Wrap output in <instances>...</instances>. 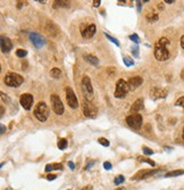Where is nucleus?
<instances>
[{
    "instance_id": "f257e3e1",
    "label": "nucleus",
    "mask_w": 184,
    "mask_h": 190,
    "mask_svg": "<svg viewBox=\"0 0 184 190\" xmlns=\"http://www.w3.org/2000/svg\"><path fill=\"white\" fill-rule=\"evenodd\" d=\"M169 43H171V41L168 40L167 38H165V37L160 38L156 42L154 54H155V57H156L157 60L165 62V60H167L169 58V50L167 49V46Z\"/></svg>"
},
{
    "instance_id": "f03ea898",
    "label": "nucleus",
    "mask_w": 184,
    "mask_h": 190,
    "mask_svg": "<svg viewBox=\"0 0 184 190\" xmlns=\"http://www.w3.org/2000/svg\"><path fill=\"white\" fill-rule=\"evenodd\" d=\"M34 116L39 120L40 122H46L49 117V114H50V110H49V107L47 106V104L44 101H40L37 104V106L34 107Z\"/></svg>"
},
{
    "instance_id": "7ed1b4c3",
    "label": "nucleus",
    "mask_w": 184,
    "mask_h": 190,
    "mask_svg": "<svg viewBox=\"0 0 184 190\" xmlns=\"http://www.w3.org/2000/svg\"><path fill=\"white\" fill-rule=\"evenodd\" d=\"M24 81L23 76L17 74V73H14V72H9L6 74L5 76V84L10 87V88H17L19 87Z\"/></svg>"
},
{
    "instance_id": "20e7f679",
    "label": "nucleus",
    "mask_w": 184,
    "mask_h": 190,
    "mask_svg": "<svg viewBox=\"0 0 184 190\" xmlns=\"http://www.w3.org/2000/svg\"><path fill=\"white\" fill-rule=\"evenodd\" d=\"M131 89H130V85H129V82L125 81L124 79H119L117 83H116V89H115V97L116 98H119V99H122V98H124V97H126V95L129 94V91H130Z\"/></svg>"
},
{
    "instance_id": "39448f33",
    "label": "nucleus",
    "mask_w": 184,
    "mask_h": 190,
    "mask_svg": "<svg viewBox=\"0 0 184 190\" xmlns=\"http://www.w3.org/2000/svg\"><path fill=\"white\" fill-rule=\"evenodd\" d=\"M82 108H83V114L85 117L89 119H95L97 114H98V108L95 107L94 104H92L90 100L84 99L83 104H82Z\"/></svg>"
},
{
    "instance_id": "423d86ee",
    "label": "nucleus",
    "mask_w": 184,
    "mask_h": 190,
    "mask_svg": "<svg viewBox=\"0 0 184 190\" xmlns=\"http://www.w3.org/2000/svg\"><path fill=\"white\" fill-rule=\"evenodd\" d=\"M81 85H82V90H83V94L85 96V98H88V100L92 99L93 98V87H92L90 78L83 76V79L81 81Z\"/></svg>"
},
{
    "instance_id": "0eeeda50",
    "label": "nucleus",
    "mask_w": 184,
    "mask_h": 190,
    "mask_svg": "<svg viewBox=\"0 0 184 190\" xmlns=\"http://www.w3.org/2000/svg\"><path fill=\"white\" fill-rule=\"evenodd\" d=\"M50 101H51V108L57 114V115H63L65 112V107L64 104L62 103V99L57 95L50 96Z\"/></svg>"
},
{
    "instance_id": "6e6552de",
    "label": "nucleus",
    "mask_w": 184,
    "mask_h": 190,
    "mask_svg": "<svg viewBox=\"0 0 184 190\" xmlns=\"http://www.w3.org/2000/svg\"><path fill=\"white\" fill-rule=\"evenodd\" d=\"M142 116L140 114H131L126 117V123L127 125L134 129V130H140L141 129V125H142Z\"/></svg>"
},
{
    "instance_id": "1a4fd4ad",
    "label": "nucleus",
    "mask_w": 184,
    "mask_h": 190,
    "mask_svg": "<svg viewBox=\"0 0 184 190\" xmlns=\"http://www.w3.org/2000/svg\"><path fill=\"white\" fill-rule=\"evenodd\" d=\"M65 92H66V100H67V104L71 108L75 109L79 107V101H77V98L74 94L73 89L69 88V87H66L65 88Z\"/></svg>"
},
{
    "instance_id": "9d476101",
    "label": "nucleus",
    "mask_w": 184,
    "mask_h": 190,
    "mask_svg": "<svg viewBox=\"0 0 184 190\" xmlns=\"http://www.w3.org/2000/svg\"><path fill=\"white\" fill-rule=\"evenodd\" d=\"M28 39L33 43V46L35 48H38V49L42 48L46 44V39L42 35H40L39 33H37V32H30L28 33Z\"/></svg>"
},
{
    "instance_id": "9b49d317",
    "label": "nucleus",
    "mask_w": 184,
    "mask_h": 190,
    "mask_svg": "<svg viewBox=\"0 0 184 190\" xmlns=\"http://www.w3.org/2000/svg\"><path fill=\"white\" fill-rule=\"evenodd\" d=\"M33 101H34V98L31 94H23L19 98V103H21L22 107L24 109H26V110H30L32 108Z\"/></svg>"
},
{
    "instance_id": "f8f14e48",
    "label": "nucleus",
    "mask_w": 184,
    "mask_h": 190,
    "mask_svg": "<svg viewBox=\"0 0 184 190\" xmlns=\"http://www.w3.org/2000/svg\"><path fill=\"white\" fill-rule=\"evenodd\" d=\"M161 170H141L139 171L134 177H132V180H141V179H145L148 177H151L154 174L159 173Z\"/></svg>"
},
{
    "instance_id": "ddd939ff",
    "label": "nucleus",
    "mask_w": 184,
    "mask_h": 190,
    "mask_svg": "<svg viewBox=\"0 0 184 190\" xmlns=\"http://www.w3.org/2000/svg\"><path fill=\"white\" fill-rule=\"evenodd\" d=\"M167 89H163V88H152L150 90V97L154 99V100H157V99H163V98H166L167 96Z\"/></svg>"
},
{
    "instance_id": "4468645a",
    "label": "nucleus",
    "mask_w": 184,
    "mask_h": 190,
    "mask_svg": "<svg viewBox=\"0 0 184 190\" xmlns=\"http://www.w3.org/2000/svg\"><path fill=\"white\" fill-rule=\"evenodd\" d=\"M0 46H1V51L5 53V54H7V53H9L12 50L13 42L10 41L9 38H7V37H1V39H0Z\"/></svg>"
},
{
    "instance_id": "2eb2a0df",
    "label": "nucleus",
    "mask_w": 184,
    "mask_h": 190,
    "mask_svg": "<svg viewBox=\"0 0 184 190\" xmlns=\"http://www.w3.org/2000/svg\"><path fill=\"white\" fill-rule=\"evenodd\" d=\"M95 31H97L95 25L94 24H90V25H88V26L85 27L84 30H81V34H82L83 38L90 39V38H92L95 34Z\"/></svg>"
},
{
    "instance_id": "dca6fc26",
    "label": "nucleus",
    "mask_w": 184,
    "mask_h": 190,
    "mask_svg": "<svg viewBox=\"0 0 184 190\" xmlns=\"http://www.w3.org/2000/svg\"><path fill=\"white\" fill-rule=\"evenodd\" d=\"M129 85H130V89L131 90H135L136 88H139L142 83H143V79L141 78V76H139V75H136V76H133V78H130L129 79Z\"/></svg>"
},
{
    "instance_id": "f3484780",
    "label": "nucleus",
    "mask_w": 184,
    "mask_h": 190,
    "mask_svg": "<svg viewBox=\"0 0 184 190\" xmlns=\"http://www.w3.org/2000/svg\"><path fill=\"white\" fill-rule=\"evenodd\" d=\"M141 109H143V99L140 98V99H136L135 103H133L130 112L132 114H136V112H140Z\"/></svg>"
},
{
    "instance_id": "a211bd4d",
    "label": "nucleus",
    "mask_w": 184,
    "mask_h": 190,
    "mask_svg": "<svg viewBox=\"0 0 184 190\" xmlns=\"http://www.w3.org/2000/svg\"><path fill=\"white\" fill-rule=\"evenodd\" d=\"M71 6V2L67 0H56L53 1V7L55 8H67Z\"/></svg>"
},
{
    "instance_id": "6ab92c4d",
    "label": "nucleus",
    "mask_w": 184,
    "mask_h": 190,
    "mask_svg": "<svg viewBox=\"0 0 184 190\" xmlns=\"http://www.w3.org/2000/svg\"><path fill=\"white\" fill-rule=\"evenodd\" d=\"M83 57H84V59H85L88 63H90L91 65H93V66H98L99 59H98L95 56H93V55H84Z\"/></svg>"
},
{
    "instance_id": "aec40b11",
    "label": "nucleus",
    "mask_w": 184,
    "mask_h": 190,
    "mask_svg": "<svg viewBox=\"0 0 184 190\" xmlns=\"http://www.w3.org/2000/svg\"><path fill=\"white\" fill-rule=\"evenodd\" d=\"M62 169H63V165L60 163H53V164H48L44 170H46V172H50L53 170H62Z\"/></svg>"
},
{
    "instance_id": "412c9836",
    "label": "nucleus",
    "mask_w": 184,
    "mask_h": 190,
    "mask_svg": "<svg viewBox=\"0 0 184 190\" xmlns=\"http://www.w3.org/2000/svg\"><path fill=\"white\" fill-rule=\"evenodd\" d=\"M184 174V170H175V171H169L165 174V178H173V177H178Z\"/></svg>"
},
{
    "instance_id": "4be33fe9",
    "label": "nucleus",
    "mask_w": 184,
    "mask_h": 190,
    "mask_svg": "<svg viewBox=\"0 0 184 190\" xmlns=\"http://www.w3.org/2000/svg\"><path fill=\"white\" fill-rule=\"evenodd\" d=\"M62 74H63L62 71L57 67L53 68V69L50 71V75H51V78H53V79H60V78H62Z\"/></svg>"
},
{
    "instance_id": "5701e85b",
    "label": "nucleus",
    "mask_w": 184,
    "mask_h": 190,
    "mask_svg": "<svg viewBox=\"0 0 184 190\" xmlns=\"http://www.w3.org/2000/svg\"><path fill=\"white\" fill-rule=\"evenodd\" d=\"M147 19H148V22H156L158 21V14L154 13V12H151V13L147 14Z\"/></svg>"
},
{
    "instance_id": "b1692460",
    "label": "nucleus",
    "mask_w": 184,
    "mask_h": 190,
    "mask_svg": "<svg viewBox=\"0 0 184 190\" xmlns=\"http://www.w3.org/2000/svg\"><path fill=\"white\" fill-rule=\"evenodd\" d=\"M67 145H68V142H67V140H66L65 138L59 139V141H58V148L60 150L66 149V148H67Z\"/></svg>"
},
{
    "instance_id": "393cba45",
    "label": "nucleus",
    "mask_w": 184,
    "mask_h": 190,
    "mask_svg": "<svg viewBox=\"0 0 184 190\" xmlns=\"http://www.w3.org/2000/svg\"><path fill=\"white\" fill-rule=\"evenodd\" d=\"M123 62H124V64H125L127 67H131V66L134 65V60H133L132 58H130V57H127V56H124V57H123Z\"/></svg>"
},
{
    "instance_id": "a878e982",
    "label": "nucleus",
    "mask_w": 184,
    "mask_h": 190,
    "mask_svg": "<svg viewBox=\"0 0 184 190\" xmlns=\"http://www.w3.org/2000/svg\"><path fill=\"white\" fill-rule=\"evenodd\" d=\"M16 56L19 57V58H24L27 56V51L24 50V49H17L16 50Z\"/></svg>"
},
{
    "instance_id": "bb28decb",
    "label": "nucleus",
    "mask_w": 184,
    "mask_h": 190,
    "mask_svg": "<svg viewBox=\"0 0 184 190\" xmlns=\"http://www.w3.org/2000/svg\"><path fill=\"white\" fill-rule=\"evenodd\" d=\"M105 35H106V38H107L108 40H109V41H111V42H114V43H115V44H116L117 47H119V46H120V43H119V41L117 40V39H115V38H113V37H111V35H109L108 33H105Z\"/></svg>"
},
{
    "instance_id": "cd10ccee",
    "label": "nucleus",
    "mask_w": 184,
    "mask_h": 190,
    "mask_svg": "<svg viewBox=\"0 0 184 190\" xmlns=\"http://www.w3.org/2000/svg\"><path fill=\"white\" fill-rule=\"evenodd\" d=\"M129 38H130V40L133 41V42H135L136 44H138V43H140V38H139V35H138L136 33H133V34H131Z\"/></svg>"
},
{
    "instance_id": "c85d7f7f",
    "label": "nucleus",
    "mask_w": 184,
    "mask_h": 190,
    "mask_svg": "<svg viewBox=\"0 0 184 190\" xmlns=\"http://www.w3.org/2000/svg\"><path fill=\"white\" fill-rule=\"evenodd\" d=\"M98 141H99V144H100V145H102L104 147H108V146L110 145V144H109V141H108L107 139H105V138H99V139H98Z\"/></svg>"
},
{
    "instance_id": "c756f323",
    "label": "nucleus",
    "mask_w": 184,
    "mask_h": 190,
    "mask_svg": "<svg viewBox=\"0 0 184 190\" xmlns=\"http://www.w3.org/2000/svg\"><path fill=\"white\" fill-rule=\"evenodd\" d=\"M124 177L123 175H117V177L115 178V180H114V182H115V184H120V183H123L124 182Z\"/></svg>"
},
{
    "instance_id": "7c9ffc66",
    "label": "nucleus",
    "mask_w": 184,
    "mask_h": 190,
    "mask_svg": "<svg viewBox=\"0 0 184 190\" xmlns=\"http://www.w3.org/2000/svg\"><path fill=\"white\" fill-rule=\"evenodd\" d=\"M139 161H141L142 163H148V164H150L151 166H155V165H156V163H155L154 161H151V159H145V158H139Z\"/></svg>"
},
{
    "instance_id": "2f4dec72",
    "label": "nucleus",
    "mask_w": 184,
    "mask_h": 190,
    "mask_svg": "<svg viewBox=\"0 0 184 190\" xmlns=\"http://www.w3.org/2000/svg\"><path fill=\"white\" fill-rule=\"evenodd\" d=\"M175 105H176V106H182V107H184V97H181V98H178V99L176 100Z\"/></svg>"
},
{
    "instance_id": "473e14b6",
    "label": "nucleus",
    "mask_w": 184,
    "mask_h": 190,
    "mask_svg": "<svg viewBox=\"0 0 184 190\" xmlns=\"http://www.w3.org/2000/svg\"><path fill=\"white\" fill-rule=\"evenodd\" d=\"M132 54H133V56H135V57H139V47L138 46H134L132 48Z\"/></svg>"
},
{
    "instance_id": "72a5a7b5",
    "label": "nucleus",
    "mask_w": 184,
    "mask_h": 190,
    "mask_svg": "<svg viewBox=\"0 0 184 190\" xmlns=\"http://www.w3.org/2000/svg\"><path fill=\"white\" fill-rule=\"evenodd\" d=\"M142 150H143L145 155H152V154H154V151H152L151 149H149L148 147H143V148H142Z\"/></svg>"
},
{
    "instance_id": "f704fd0d",
    "label": "nucleus",
    "mask_w": 184,
    "mask_h": 190,
    "mask_svg": "<svg viewBox=\"0 0 184 190\" xmlns=\"http://www.w3.org/2000/svg\"><path fill=\"white\" fill-rule=\"evenodd\" d=\"M104 167H105V170H111V163L110 162H105Z\"/></svg>"
},
{
    "instance_id": "c9c22d12",
    "label": "nucleus",
    "mask_w": 184,
    "mask_h": 190,
    "mask_svg": "<svg viewBox=\"0 0 184 190\" xmlns=\"http://www.w3.org/2000/svg\"><path fill=\"white\" fill-rule=\"evenodd\" d=\"M47 179H48L49 181H53L55 179H57V175H56V174H48V175H47Z\"/></svg>"
},
{
    "instance_id": "e433bc0d",
    "label": "nucleus",
    "mask_w": 184,
    "mask_h": 190,
    "mask_svg": "<svg viewBox=\"0 0 184 190\" xmlns=\"http://www.w3.org/2000/svg\"><path fill=\"white\" fill-rule=\"evenodd\" d=\"M68 166H69V169H71V170H74V169H75V164L73 163L72 161H69V162H68Z\"/></svg>"
},
{
    "instance_id": "4c0bfd02",
    "label": "nucleus",
    "mask_w": 184,
    "mask_h": 190,
    "mask_svg": "<svg viewBox=\"0 0 184 190\" xmlns=\"http://www.w3.org/2000/svg\"><path fill=\"white\" fill-rule=\"evenodd\" d=\"M100 2H101L100 0H94V1H93V6H94V7H99V6H100Z\"/></svg>"
},
{
    "instance_id": "58836bf2",
    "label": "nucleus",
    "mask_w": 184,
    "mask_h": 190,
    "mask_svg": "<svg viewBox=\"0 0 184 190\" xmlns=\"http://www.w3.org/2000/svg\"><path fill=\"white\" fill-rule=\"evenodd\" d=\"M95 163V162H94V161H91V162H90V163L88 164V165H86V167H85V170H90V169H91V165H93V164Z\"/></svg>"
},
{
    "instance_id": "ea45409f",
    "label": "nucleus",
    "mask_w": 184,
    "mask_h": 190,
    "mask_svg": "<svg viewBox=\"0 0 184 190\" xmlns=\"http://www.w3.org/2000/svg\"><path fill=\"white\" fill-rule=\"evenodd\" d=\"M0 129H1V131H0V132H1V135H2V133L5 132V130H6V126H5L3 124H1V126H0Z\"/></svg>"
},
{
    "instance_id": "a19ab883",
    "label": "nucleus",
    "mask_w": 184,
    "mask_h": 190,
    "mask_svg": "<svg viewBox=\"0 0 184 190\" xmlns=\"http://www.w3.org/2000/svg\"><path fill=\"white\" fill-rule=\"evenodd\" d=\"M181 47L183 48L184 50V35H182V38H181Z\"/></svg>"
},
{
    "instance_id": "79ce46f5",
    "label": "nucleus",
    "mask_w": 184,
    "mask_h": 190,
    "mask_svg": "<svg viewBox=\"0 0 184 190\" xmlns=\"http://www.w3.org/2000/svg\"><path fill=\"white\" fill-rule=\"evenodd\" d=\"M138 2V10L141 12V1H136Z\"/></svg>"
},
{
    "instance_id": "37998d69",
    "label": "nucleus",
    "mask_w": 184,
    "mask_h": 190,
    "mask_svg": "<svg viewBox=\"0 0 184 190\" xmlns=\"http://www.w3.org/2000/svg\"><path fill=\"white\" fill-rule=\"evenodd\" d=\"M81 190H92V187H91V186H89V187L86 186V187H84L83 189H81Z\"/></svg>"
},
{
    "instance_id": "c03bdc74",
    "label": "nucleus",
    "mask_w": 184,
    "mask_h": 190,
    "mask_svg": "<svg viewBox=\"0 0 184 190\" xmlns=\"http://www.w3.org/2000/svg\"><path fill=\"white\" fill-rule=\"evenodd\" d=\"M165 2H167V3H173V2H175L174 0H165Z\"/></svg>"
},
{
    "instance_id": "a18cd8bd",
    "label": "nucleus",
    "mask_w": 184,
    "mask_h": 190,
    "mask_svg": "<svg viewBox=\"0 0 184 190\" xmlns=\"http://www.w3.org/2000/svg\"><path fill=\"white\" fill-rule=\"evenodd\" d=\"M182 138H183V140H184V129H183V133H182Z\"/></svg>"
}]
</instances>
